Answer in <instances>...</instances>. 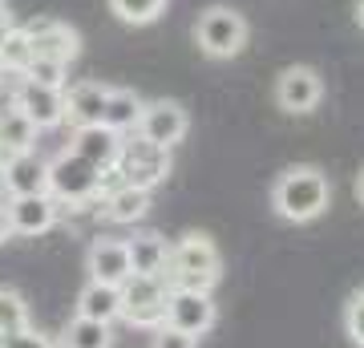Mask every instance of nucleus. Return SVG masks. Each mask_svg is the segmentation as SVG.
Listing matches in <instances>:
<instances>
[{"mask_svg": "<svg viewBox=\"0 0 364 348\" xmlns=\"http://www.w3.org/2000/svg\"><path fill=\"white\" fill-rule=\"evenodd\" d=\"M275 215L287 223H312L332 206V182L320 167H287L272 186Z\"/></svg>", "mask_w": 364, "mask_h": 348, "instance_id": "f257e3e1", "label": "nucleus"}, {"mask_svg": "<svg viewBox=\"0 0 364 348\" xmlns=\"http://www.w3.org/2000/svg\"><path fill=\"white\" fill-rule=\"evenodd\" d=\"M166 284L186 288V292H215V284L223 280V255L215 239L203 231H186L178 243H170L166 259Z\"/></svg>", "mask_w": 364, "mask_h": 348, "instance_id": "f03ea898", "label": "nucleus"}, {"mask_svg": "<svg viewBox=\"0 0 364 348\" xmlns=\"http://www.w3.org/2000/svg\"><path fill=\"white\" fill-rule=\"evenodd\" d=\"M105 191V174L93 162H85L73 150H61V154L49 162V194L57 203L69 206H93Z\"/></svg>", "mask_w": 364, "mask_h": 348, "instance_id": "7ed1b4c3", "label": "nucleus"}, {"mask_svg": "<svg viewBox=\"0 0 364 348\" xmlns=\"http://www.w3.org/2000/svg\"><path fill=\"white\" fill-rule=\"evenodd\" d=\"M195 41L210 61H231L247 45V21H243V13H235L231 4H210V9L198 13Z\"/></svg>", "mask_w": 364, "mask_h": 348, "instance_id": "20e7f679", "label": "nucleus"}, {"mask_svg": "<svg viewBox=\"0 0 364 348\" xmlns=\"http://www.w3.org/2000/svg\"><path fill=\"white\" fill-rule=\"evenodd\" d=\"M109 174H117L114 182H126V186H142V191H154L158 182L170 174V150L146 142V138H122V150H117V162Z\"/></svg>", "mask_w": 364, "mask_h": 348, "instance_id": "39448f33", "label": "nucleus"}, {"mask_svg": "<svg viewBox=\"0 0 364 348\" xmlns=\"http://www.w3.org/2000/svg\"><path fill=\"white\" fill-rule=\"evenodd\" d=\"M117 292H122V320L126 324L154 332L158 324L166 320V300H170L166 275H130Z\"/></svg>", "mask_w": 364, "mask_h": 348, "instance_id": "423d86ee", "label": "nucleus"}, {"mask_svg": "<svg viewBox=\"0 0 364 348\" xmlns=\"http://www.w3.org/2000/svg\"><path fill=\"white\" fill-rule=\"evenodd\" d=\"M13 105L37 130L65 126V90H61V85H41V81L21 78L16 90H13Z\"/></svg>", "mask_w": 364, "mask_h": 348, "instance_id": "0eeeda50", "label": "nucleus"}, {"mask_svg": "<svg viewBox=\"0 0 364 348\" xmlns=\"http://www.w3.org/2000/svg\"><path fill=\"white\" fill-rule=\"evenodd\" d=\"M186 130H191V117H186V110H182L178 102L158 97V102H146V105H142L134 134H138V138H146V142L162 146V150H170V146H178L182 138H186Z\"/></svg>", "mask_w": 364, "mask_h": 348, "instance_id": "6e6552de", "label": "nucleus"}, {"mask_svg": "<svg viewBox=\"0 0 364 348\" xmlns=\"http://www.w3.org/2000/svg\"><path fill=\"white\" fill-rule=\"evenodd\" d=\"M219 320V308H215V300L210 292H186V288H170V300H166V320L170 328H178L186 336H207Z\"/></svg>", "mask_w": 364, "mask_h": 348, "instance_id": "1a4fd4ad", "label": "nucleus"}, {"mask_svg": "<svg viewBox=\"0 0 364 348\" xmlns=\"http://www.w3.org/2000/svg\"><path fill=\"white\" fill-rule=\"evenodd\" d=\"M324 97V78L312 65H287L275 78V105L284 114H312Z\"/></svg>", "mask_w": 364, "mask_h": 348, "instance_id": "9d476101", "label": "nucleus"}, {"mask_svg": "<svg viewBox=\"0 0 364 348\" xmlns=\"http://www.w3.org/2000/svg\"><path fill=\"white\" fill-rule=\"evenodd\" d=\"M25 28V37L28 45H33V57H45V61H77V53H81V37H77V28H69L65 21H57V16H37V21H28Z\"/></svg>", "mask_w": 364, "mask_h": 348, "instance_id": "9b49d317", "label": "nucleus"}, {"mask_svg": "<svg viewBox=\"0 0 364 348\" xmlns=\"http://www.w3.org/2000/svg\"><path fill=\"white\" fill-rule=\"evenodd\" d=\"M4 211H9V231L33 239V235H45V231L57 227L61 203H57L49 191H45V194H13Z\"/></svg>", "mask_w": 364, "mask_h": 348, "instance_id": "f8f14e48", "label": "nucleus"}, {"mask_svg": "<svg viewBox=\"0 0 364 348\" xmlns=\"http://www.w3.org/2000/svg\"><path fill=\"white\" fill-rule=\"evenodd\" d=\"M85 271H90V280L97 284H109V288H122L130 280V251H126V239H93L90 243V255H85Z\"/></svg>", "mask_w": 364, "mask_h": 348, "instance_id": "ddd939ff", "label": "nucleus"}, {"mask_svg": "<svg viewBox=\"0 0 364 348\" xmlns=\"http://www.w3.org/2000/svg\"><path fill=\"white\" fill-rule=\"evenodd\" d=\"M0 191L9 194H45L49 191V162L37 154V150H25L16 154L9 167L0 170Z\"/></svg>", "mask_w": 364, "mask_h": 348, "instance_id": "4468645a", "label": "nucleus"}, {"mask_svg": "<svg viewBox=\"0 0 364 348\" xmlns=\"http://www.w3.org/2000/svg\"><path fill=\"white\" fill-rule=\"evenodd\" d=\"M102 215L109 223L134 227V223H142L146 215H150V191H142V186H126V182H105Z\"/></svg>", "mask_w": 364, "mask_h": 348, "instance_id": "2eb2a0df", "label": "nucleus"}, {"mask_svg": "<svg viewBox=\"0 0 364 348\" xmlns=\"http://www.w3.org/2000/svg\"><path fill=\"white\" fill-rule=\"evenodd\" d=\"M105 102H109V85H102V81H77V85L65 90V122L73 130L102 126Z\"/></svg>", "mask_w": 364, "mask_h": 348, "instance_id": "dca6fc26", "label": "nucleus"}, {"mask_svg": "<svg viewBox=\"0 0 364 348\" xmlns=\"http://www.w3.org/2000/svg\"><path fill=\"white\" fill-rule=\"evenodd\" d=\"M69 150L81 154L85 162H93L102 174H109L117 162V150H122V134H114L109 126H81V130H73Z\"/></svg>", "mask_w": 364, "mask_h": 348, "instance_id": "f3484780", "label": "nucleus"}, {"mask_svg": "<svg viewBox=\"0 0 364 348\" xmlns=\"http://www.w3.org/2000/svg\"><path fill=\"white\" fill-rule=\"evenodd\" d=\"M37 134L41 130L28 122L21 110H4L0 114V170L9 167L16 154H25V150H37Z\"/></svg>", "mask_w": 364, "mask_h": 348, "instance_id": "a211bd4d", "label": "nucleus"}, {"mask_svg": "<svg viewBox=\"0 0 364 348\" xmlns=\"http://www.w3.org/2000/svg\"><path fill=\"white\" fill-rule=\"evenodd\" d=\"M126 251H130V271L134 275H162L170 259V243L158 231H142L126 239Z\"/></svg>", "mask_w": 364, "mask_h": 348, "instance_id": "6ab92c4d", "label": "nucleus"}, {"mask_svg": "<svg viewBox=\"0 0 364 348\" xmlns=\"http://www.w3.org/2000/svg\"><path fill=\"white\" fill-rule=\"evenodd\" d=\"M77 316H85V320H102V324L122 320V292L109 288V284L90 280V284L77 292Z\"/></svg>", "mask_w": 364, "mask_h": 348, "instance_id": "aec40b11", "label": "nucleus"}, {"mask_svg": "<svg viewBox=\"0 0 364 348\" xmlns=\"http://www.w3.org/2000/svg\"><path fill=\"white\" fill-rule=\"evenodd\" d=\"M57 348H114V324L73 316V320L65 324L61 340H57Z\"/></svg>", "mask_w": 364, "mask_h": 348, "instance_id": "412c9836", "label": "nucleus"}, {"mask_svg": "<svg viewBox=\"0 0 364 348\" xmlns=\"http://www.w3.org/2000/svg\"><path fill=\"white\" fill-rule=\"evenodd\" d=\"M142 97L134 90H122V85H109V102H105L102 126H109L114 134H126V130L138 126V114H142Z\"/></svg>", "mask_w": 364, "mask_h": 348, "instance_id": "4be33fe9", "label": "nucleus"}, {"mask_svg": "<svg viewBox=\"0 0 364 348\" xmlns=\"http://www.w3.org/2000/svg\"><path fill=\"white\" fill-rule=\"evenodd\" d=\"M28 65H33V45H28L25 28L13 25L9 33H4V41H0V69L13 73V78H21Z\"/></svg>", "mask_w": 364, "mask_h": 348, "instance_id": "5701e85b", "label": "nucleus"}, {"mask_svg": "<svg viewBox=\"0 0 364 348\" xmlns=\"http://www.w3.org/2000/svg\"><path fill=\"white\" fill-rule=\"evenodd\" d=\"M166 4L170 0H109V13H114L122 25L142 28V25H154L158 16L166 13Z\"/></svg>", "mask_w": 364, "mask_h": 348, "instance_id": "b1692460", "label": "nucleus"}, {"mask_svg": "<svg viewBox=\"0 0 364 348\" xmlns=\"http://www.w3.org/2000/svg\"><path fill=\"white\" fill-rule=\"evenodd\" d=\"M28 328V304L16 288H0V340Z\"/></svg>", "mask_w": 364, "mask_h": 348, "instance_id": "393cba45", "label": "nucleus"}, {"mask_svg": "<svg viewBox=\"0 0 364 348\" xmlns=\"http://www.w3.org/2000/svg\"><path fill=\"white\" fill-rule=\"evenodd\" d=\"M65 73H69V65H61V61H45V57H33V65H28L21 78L41 81V85H61V90H65Z\"/></svg>", "mask_w": 364, "mask_h": 348, "instance_id": "a878e982", "label": "nucleus"}, {"mask_svg": "<svg viewBox=\"0 0 364 348\" xmlns=\"http://www.w3.org/2000/svg\"><path fill=\"white\" fill-rule=\"evenodd\" d=\"M344 328H348V340L356 348H364V288L352 292L348 308H344Z\"/></svg>", "mask_w": 364, "mask_h": 348, "instance_id": "bb28decb", "label": "nucleus"}, {"mask_svg": "<svg viewBox=\"0 0 364 348\" xmlns=\"http://www.w3.org/2000/svg\"><path fill=\"white\" fill-rule=\"evenodd\" d=\"M0 348H57V340H53L49 332H41V328H21L16 336H9V340H0Z\"/></svg>", "mask_w": 364, "mask_h": 348, "instance_id": "cd10ccee", "label": "nucleus"}, {"mask_svg": "<svg viewBox=\"0 0 364 348\" xmlns=\"http://www.w3.org/2000/svg\"><path fill=\"white\" fill-rule=\"evenodd\" d=\"M150 348H198V340L178 332V328H170V324H158L154 336H150Z\"/></svg>", "mask_w": 364, "mask_h": 348, "instance_id": "c85d7f7f", "label": "nucleus"}, {"mask_svg": "<svg viewBox=\"0 0 364 348\" xmlns=\"http://www.w3.org/2000/svg\"><path fill=\"white\" fill-rule=\"evenodd\" d=\"M4 206H9V194L0 191V243L13 239V231H9V211H4Z\"/></svg>", "mask_w": 364, "mask_h": 348, "instance_id": "c756f323", "label": "nucleus"}, {"mask_svg": "<svg viewBox=\"0 0 364 348\" xmlns=\"http://www.w3.org/2000/svg\"><path fill=\"white\" fill-rule=\"evenodd\" d=\"M13 28V16H9V9H4V0H0V41H4V33Z\"/></svg>", "mask_w": 364, "mask_h": 348, "instance_id": "7c9ffc66", "label": "nucleus"}, {"mask_svg": "<svg viewBox=\"0 0 364 348\" xmlns=\"http://www.w3.org/2000/svg\"><path fill=\"white\" fill-rule=\"evenodd\" d=\"M356 199H360V203H364V170H360V174H356Z\"/></svg>", "mask_w": 364, "mask_h": 348, "instance_id": "2f4dec72", "label": "nucleus"}, {"mask_svg": "<svg viewBox=\"0 0 364 348\" xmlns=\"http://www.w3.org/2000/svg\"><path fill=\"white\" fill-rule=\"evenodd\" d=\"M356 25L364 28V0H360V4H356Z\"/></svg>", "mask_w": 364, "mask_h": 348, "instance_id": "473e14b6", "label": "nucleus"}, {"mask_svg": "<svg viewBox=\"0 0 364 348\" xmlns=\"http://www.w3.org/2000/svg\"><path fill=\"white\" fill-rule=\"evenodd\" d=\"M4 78H9V73H4V69H0V85H4Z\"/></svg>", "mask_w": 364, "mask_h": 348, "instance_id": "72a5a7b5", "label": "nucleus"}]
</instances>
